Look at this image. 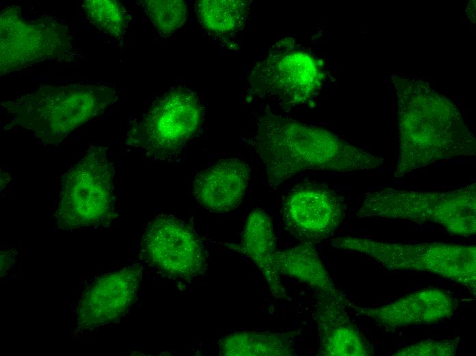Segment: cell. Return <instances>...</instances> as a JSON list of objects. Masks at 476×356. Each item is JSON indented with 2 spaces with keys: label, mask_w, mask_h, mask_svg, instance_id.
<instances>
[{
  "label": "cell",
  "mask_w": 476,
  "mask_h": 356,
  "mask_svg": "<svg viewBox=\"0 0 476 356\" xmlns=\"http://www.w3.org/2000/svg\"><path fill=\"white\" fill-rule=\"evenodd\" d=\"M399 149L393 176L438 161L476 154V141L458 106L421 79L393 75Z\"/></svg>",
  "instance_id": "6da1fadb"
},
{
  "label": "cell",
  "mask_w": 476,
  "mask_h": 356,
  "mask_svg": "<svg viewBox=\"0 0 476 356\" xmlns=\"http://www.w3.org/2000/svg\"><path fill=\"white\" fill-rule=\"evenodd\" d=\"M253 145L273 189L307 170L345 173L375 168L385 162L330 130L272 112L258 118Z\"/></svg>",
  "instance_id": "7a4b0ae2"
},
{
  "label": "cell",
  "mask_w": 476,
  "mask_h": 356,
  "mask_svg": "<svg viewBox=\"0 0 476 356\" xmlns=\"http://www.w3.org/2000/svg\"><path fill=\"white\" fill-rule=\"evenodd\" d=\"M118 99L105 84L43 85L1 103L13 125L32 133L44 145L57 144L82 125L101 115Z\"/></svg>",
  "instance_id": "3957f363"
},
{
  "label": "cell",
  "mask_w": 476,
  "mask_h": 356,
  "mask_svg": "<svg viewBox=\"0 0 476 356\" xmlns=\"http://www.w3.org/2000/svg\"><path fill=\"white\" fill-rule=\"evenodd\" d=\"M399 218L440 225L449 233H476V184L448 191L386 188L365 194L356 218Z\"/></svg>",
  "instance_id": "277c9868"
},
{
  "label": "cell",
  "mask_w": 476,
  "mask_h": 356,
  "mask_svg": "<svg viewBox=\"0 0 476 356\" xmlns=\"http://www.w3.org/2000/svg\"><path fill=\"white\" fill-rule=\"evenodd\" d=\"M107 147L91 144L82 159L62 175L56 226L72 231L110 227L115 209V168Z\"/></svg>",
  "instance_id": "5b68a950"
},
{
  "label": "cell",
  "mask_w": 476,
  "mask_h": 356,
  "mask_svg": "<svg viewBox=\"0 0 476 356\" xmlns=\"http://www.w3.org/2000/svg\"><path fill=\"white\" fill-rule=\"evenodd\" d=\"M331 244L365 254L388 270L433 273L458 283L475 294V245L435 242L400 244L354 236L336 238Z\"/></svg>",
  "instance_id": "8992f818"
},
{
  "label": "cell",
  "mask_w": 476,
  "mask_h": 356,
  "mask_svg": "<svg viewBox=\"0 0 476 356\" xmlns=\"http://www.w3.org/2000/svg\"><path fill=\"white\" fill-rule=\"evenodd\" d=\"M75 58L73 38L62 20L48 15L26 19L16 5L1 10V76L46 60L70 62Z\"/></svg>",
  "instance_id": "52a82bcc"
},
{
  "label": "cell",
  "mask_w": 476,
  "mask_h": 356,
  "mask_svg": "<svg viewBox=\"0 0 476 356\" xmlns=\"http://www.w3.org/2000/svg\"><path fill=\"white\" fill-rule=\"evenodd\" d=\"M202 119V107L196 94L177 88L157 99L132 125L126 143L153 159H172L197 134Z\"/></svg>",
  "instance_id": "ba28073f"
},
{
  "label": "cell",
  "mask_w": 476,
  "mask_h": 356,
  "mask_svg": "<svg viewBox=\"0 0 476 356\" xmlns=\"http://www.w3.org/2000/svg\"><path fill=\"white\" fill-rule=\"evenodd\" d=\"M326 75L321 60L292 40L283 39L252 71L250 90L254 95L276 99L283 106H295L313 99Z\"/></svg>",
  "instance_id": "9c48e42d"
},
{
  "label": "cell",
  "mask_w": 476,
  "mask_h": 356,
  "mask_svg": "<svg viewBox=\"0 0 476 356\" xmlns=\"http://www.w3.org/2000/svg\"><path fill=\"white\" fill-rule=\"evenodd\" d=\"M139 255L159 275L176 282L191 281L207 270V253L200 238L172 215L160 214L147 225Z\"/></svg>",
  "instance_id": "30bf717a"
},
{
  "label": "cell",
  "mask_w": 476,
  "mask_h": 356,
  "mask_svg": "<svg viewBox=\"0 0 476 356\" xmlns=\"http://www.w3.org/2000/svg\"><path fill=\"white\" fill-rule=\"evenodd\" d=\"M343 197L324 183L300 182L283 195L280 214L285 231L302 242L331 237L344 216Z\"/></svg>",
  "instance_id": "8fae6325"
},
{
  "label": "cell",
  "mask_w": 476,
  "mask_h": 356,
  "mask_svg": "<svg viewBox=\"0 0 476 356\" xmlns=\"http://www.w3.org/2000/svg\"><path fill=\"white\" fill-rule=\"evenodd\" d=\"M142 266H128L95 278L84 290L77 308L80 331L118 321L137 300Z\"/></svg>",
  "instance_id": "7c38bea8"
},
{
  "label": "cell",
  "mask_w": 476,
  "mask_h": 356,
  "mask_svg": "<svg viewBox=\"0 0 476 356\" xmlns=\"http://www.w3.org/2000/svg\"><path fill=\"white\" fill-rule=\"evenodd\" d=\"M347 306L388 329L437 323L451 316L455 310L453 298L437 288L420 290L378 307H362L349 302Z\"/></svg>",
  "instance_id": "4fadbf2b"
},
{
  "label": "cell",
  "mask_w": 476,
  "mask_h": 356,
  "mask_svg": "<svg viewBox=\"0 0 476 356\" xmlns=\"http://www.w3.org/2000/svg\"><path fill=\"white\" fill-rule=\"evenodd\" d=\"M346 298L317 295L313 316L319 336V355L325 356H367L372 347L345 311Z\"/></svg>",
  "instance_id": "5bb4252c"
},
{
  "label": "cell",
  "mask_w": 476,
  "mask_h": 356,
  "mask_svg": "<svg viewBox=\"0 0 476 356\" xmlns=\"http://www.w3.org/2000/svg\"><path fill=\"white\" fill-rule=\"evenodd\" d=\"M250 178V166L243 160H221L196 175L193 194L196 201L210 212H228L241 204Z\"/></svg>",
  "instance_id": "9a60e30c"
},
{
  "label": "cell",
  "mask_w": 476,
  "mask_h": 356,
  "mask_svg": "<svg viewBox=\"0 0 476 356\" xmlns=\"http://www.w3.org/2000/svg\"><path fill=\"white\" fill-rule=\"evenodd\" d=\"M233 251L246 255L259 268L276 298H285L286 290L273 263L276 239L270 216L259 207L247 216L241 239L237 244H226Z\"/></svg>",
  "instance_id": "2e32d148"
},
{
  "label": "cell",
  "mask_w": 476,
  "mask_h": 356,
  "mask_svg": "<svg viewBox=\"0 0 476 356\" xmlns=\"http://www.w3.org/2000/svg\"><path fill=\"white\" fill-rule=\"evenodd\" d=\"M272 260L279 275L296 279L315 290L317 295L345 296L331 280L314 243L302 242L283 251L276 250Z\"/></svg>",
  "instance_id": "e0dca14e"
},
{
  "label": "cell",
  "mask_w": 476,
  "mask_h": 356,
  "mask_svg": "<svg viewBox=\"0 0 476 356\" xmlns=\"http://www.w3.org/2000/svg\"><path fill=\"white\" fill-rule=\"evenodd\" d=\"M300 330L287 332L242 331L228 334L218 344V353L224 356L296 355L294 338Z\"/></svg>",
  "instance_id": "ac0fdd59"
},
{
  "label": "cell",
  "mask_w": 476,
  "mask_h": 356,
  "mask_svg": "<svg viewBox=\"0 0 476 356\" xmlns=\"http://www.w3.org/2000/svg\"><path fill=\"white\" fill-rule=\"evenodd\" d=\"M202 25L217 36H230L244 25L248 3L239 0H200L196 5Z\"/></svg>",
  "instance_id": "d6986e66"
},
{
  "label": "cell",
  "mask_w": 476,
  "mask_h": 356,
  "mask_svg": "<svg viewBox=\"0 0 476 356\" xmlns=\"http://www.w3.org/2000/svg\"><path fill=\"white\" fill-rule=\"evenodd\" d=\"M82 8L87 20L96 28L111 37L123 36L127 26L126 10L114 0H86Z\"/></svg>",
  "instance_id": "ffe728a7"
},
{
  "label": "cell",
  "mask_w": 476,
  "mask_h": 356,
  "mask_svg": "<svg viewBox=\"0 0 476 356\" xmlns=\"http://www.w3.org/2000/svg\"><path fill=\"white\" fill-rule=\"evenodd\" d=\"M138 3L163 37L170 36L180 28L187 16V7L183 1L142 0Z\"/></svg>",
  "instance_id": "44dd1931"
},
{
  "label": "cell",
  "mask_w": 476,
  "mask_h": 356,
  "mask_svg": "<svg viewBox=\"0 0 476 356\" xmlns=\"http://www.w3.org/2000/svg\"><path fill=\"white\" fill-rule=\"evenodd\" d=\"M458 340H425L399 349L393 356H451L455 355Z\"/></svg>",
  "instance_id": "7402d4cb"
}]
</instances>
